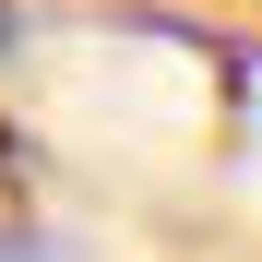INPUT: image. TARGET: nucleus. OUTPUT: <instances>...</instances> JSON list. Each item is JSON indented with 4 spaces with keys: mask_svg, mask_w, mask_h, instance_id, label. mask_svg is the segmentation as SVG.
I'll list each match as a JSON object with an SVG mask.
<instances>
[{
    "mask_svg": "<svg viewBox=\"0 0 262 262\" xmlns=\"http://www.w3.org/2000/svg\"><path fill=\"white\" fill-rule=\"evenodd\" d=\"M12 36H24V12H12V0H0V60H12Z\"/></svg>",
    "mask_w": 262,
    "mask_h": 262,
    "instance_id": "1",
    "label": "nucleus"
}]
</instances>
